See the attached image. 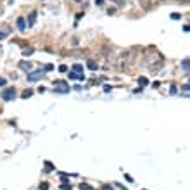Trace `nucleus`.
<instances>
[{"label": "nucleus", "mask_w": 190, "mask_h": 190, "mask_svg": "<svg viewBox=\"0 0 190 190\" xmlns=\"http://www.w3.org/2000/svg\"><path fill=\"white\" fill-rule=\"evenodd\" d=\"M54 92L64 95V93L69 92V85L66 83V81H54Z\"/></svg>", "instance_id": "nucleus-1"}, {"label": "nucleus", "mask_w": 190, "mask_h": 190, "mask_svg": "<svg viewBox=\"0 0 190 190\" xmlns=\"http://www.w3.org/2000/svg\"><path fill=\"white\" fill-rule=\"evenodd\" d=\"M14 97H16V88H5V90L2 92V99H4L5 102L12 100Z\"/></svg>", "instance_id": "nucleus-2"}, {"label": "nucleus", "mask_w": 190, "mask_h": 190, "mask_svg": "<svg viewBox=\"0 0 190 190\" xmlns=\"http://www.w3.org/2000/svg\"><path fill=\"white\" fill-rule=\"evenodd\" d=\"M43 76V71L40 69V71H35V73H30L28 74V81H38V79Z\"/></svg>", "instance_id": "nucleus-3"}, {"label": "nucleus", "mask_w": 190, "mask_h": 190, "mask_svg": "<svg viewBox=\"0 0 190 190\" xmlns=\"http://www.w3.org/2000/svg\"><path fill=\"white\" fill-rule=\"evenodd\" d=\"M17 30H19V31H24V30H26V21H24V17H17Z\"/></svg>", "instance_id": "nucleus-4"}, {"label": "nucleus", "mask_w": 190, "mask_h": 190, "mask_svg": "<svg viewBox=\"0 0 190 190\" xmlns=\"http://www.w3.org/2000/svg\"><path fill=\"white\" fill-rule=\"evenodd\" d=\"M19 68L23 69V71H28V73H30V71H31V64L26 62V61H21V62H19Z\"/></svg>", "instance_id": "nucleus-5"}, {"label": "nucleus", "mask_w": 190, "mask_h": 190, "mask_svg": "<svg viewBox=\"0 0 190 190\" xmlns=\"http://www.w3.org/2000/svg\"><path fill=\"white\" fill-rule=\"evenodd\" d=\"M86 68H88L90 71H95V69L99 68V66H97V62H95L93 59H88V61H86Z\"/></svg>", "instance_id": "nucleus-6"}, {"label": "nucleus", "mask_w": 190, "mask_h": 190, "mask_svg": "<svg viewBox=\"0 0 190 190\" xmlns=\"http://www.w3.org/2000/svg\"><path fill=\"white\" fill-rule=\"evenodd\" d=\"M73 73H74V74H83V66L81 64H74L73 66Z\"/></svg>", "instance_id": "nucleus-7"}, {"label": "nucleus", "mask_w": 190, "mask_h": 190, "mask_svg": "<svg viewBox=\"0 0 190 190\" xmlns=\"http://www.w3.org/2000/svg\"><path fill=\"white\" fill-rule=\"evenodd\" d=\"M35 21H36V11H33V12L30 14V17H28V24L33 26V24H35Z\"/></svg>", "instance_id": "nucleus-8"}, {"label": "nucleus", "mask_w": 190, "mask_h": 190, "mask_svg": "<svg viewBox=\"0 0 190 190\" xmlns=\"http://www.w3.org/2000/svg\"><path fill=\"white\" fill-rule=\"evenodd\" d=\"M181 68H183V69H190V59H183V61H181Z\"/></svg>", "instance_id": "nucleus-9"}, {"label": "nucleus", "mask_w": 190, "mask_h": 190, "mask_svg": "<svg viewBox=\"0 0 190 190\" xmlns=\"http://www.w3.org/2000/svg\"><path fill=\"white\" fill-rule=\"evenodd\" d=\"M31 95H33V90H24V92H23V95H21V97H23V99H30Z\"/></svg>", "instance_id": "nucleus-10"}, {"label": "nucleus", "mask_w": 190, "mask_h": 190, "mask_svg": "<svg viewBox=\"0 0 190 190\" xmlns=\"http://www.w3.org/2000/svg\"><path fill=\"white\" fill-rule=\"evenodd\" d=\"M138 83H140L142 86H145V85H147V83H149V79H147V78H145V76H140V78H138Z\"/></svg>", "instance_id": "nucleus-11"}, {"label": "nucleus", "mask_w": 190, "mask_h": 190, "mask_svg": "<svg viewBox=\"0 0 190 190\" xmlns=\"http://www.w3.org/2000/svg\"><path fill=\"white\" fill-rule=\"evenodd\" d=\"M79 190H92V187L88 183H79Z\"/></svg>", "instance_id": "nucleus-12"}, {"label": "nucleus", "mask_w": 190, "mask_h": 190, "mask_svg": "<svg viewBox=\"0 0 190 190\" xmlns=\"http://www.w3.org/2000/svg\"><path fill=\"white\" fill-rule=\"evenodd\" d=\"M31 54H33V48H26V50H23V55H24V57L31 55Z\"/></svg>", "instance_id": "nucleus-13"}, {"label": "nucleus", "mask_w": 190, "mask_h": 190, "mask_svg": "<svg viewBox=\"0 0 190 190\" xmlns=\"http://www.w3.org/2000/svg\"><path fill=\"white\" fill-rule=\"evenodd\" d=\"M52 169H54V166H52V164H50L48 161H47V163H45V171L48 173V171H52Z\"/></svg>", "instance_id": "nucleus-14"}, {"label": "nucleus", "mask_w": 190, "mask_h": 190, "mask_svg": "<svg viewBox=\"0 0 190 190\" xmlns=\"http://www.w3.org/2000/svg\"><path fill=\"white\" fill-rule=\"evenodd\" d=\"M9 31H11V30H9V28H7V30H5V31H2V33H0V40H4V38H5V35H7V33H9Z\"/></svg>", "instance_id": "nucleus-15"}, {"label": "nucleus", "mask_w": 190, "mask_h": 190, "mask_svg": "<svg viewBox=\"0 0 190 190\" xmlns=\"http://www.w3.org/2000/svg\"><path fill=\"white\" fill-rule=\"evenodd\" d=\"M112 2H114L116 5H119V7H121V5H125V0H112Z\"/></svg>", "instance_id": "nucleus-16"}, {"label": "nucleus", "mask_w": 190, "mask_h": 190, "mask_svg": "<svg viewBox=\"0 0 190 190\" xmlns=\"http://www.w3.org/2000/svg\"><path fill=\"white\" fill-rule=\"evenodd\" d=\"M95 5H97V7H102V5H104V0H95Z\"/></svg>", "instance_id": "nucleus-17"}, {"label": "nucleus", "mask_w": 190, "mask_h": 190, "mask_svg": "<svg viewBox=\"0 0 190 190\" xmlns=\"http://www.w3.org/2000/svg\"><path fill=\"white\" fill-rule=\"evenodd\" d=\"M61 188H62V190H71V185H68V183H64V185H61Z\"/></svg>", "instance_id": "nucleus-18"}, {"label": "nucleus", "mask_w": 190, "mask_h": 190, "mask_svg": "<svg viewBox=\"0 0 190 190\" xmlns=\"http://www.w3.org/2000/svg\"><path fill=\"white\" fill-rule=\"evenodd\" d=\"M181 16H180V14H176V12H174V14H171V19H174V21H176V19H180Z\"/></svg>", "instance_id": "nucleus-19"}, {"label": "nucleus", "mask_w": 190, "mask_h": 190, "mask_svg": "<svg viewBox=\"0 0 190 190\" xmlns=\"http://www.w3.org/2000/svg\"><path fill=\"white\" fill-rule=\"evenodd\" d=\"M59 71L61 73H66V71H68V66H59Z\"/></svg>", "instance_id": "nucleus-20"}, {"label": "nucleus", "mask_w": 190, "mask_h": 190, "mask_svg": "<svg viewBox=\"0 0 190 190\" xmlns=\"http://www.w3.org/2000/svg\"><path fill=\"white\" fill-rule=\"evenodd\" d=\"M169 92H171V95H174V93H176V86H174V85H171V88H169Z\"/></svg>", "instance_id": "nucleus-21"}, {"label": "nucleus", "mask_w": 190, "mask_h": 190, "mask_svg": "<svg viewBox=\"0 0 190 190\" xmlns=\"http://www.w3.org/2000/svg\"><path fill=\"white\" fill-rule=\"evenodd\" d=\"M52 69H54L52 64H47V66H45V71H52Z\"/></svg>", "instance_id": "nucleus-22"}, {"label": "nucleus", "mask_w": 190, "mask_h": 190, "mask_svg": "<svg viewBox=\"0 0 190 190\" xmlns=\"http://www.w3.org/2000/svg\"><path fill=\"white\" fill-rule=\"evenodd\" d=\"M40 188H42V190H47V188H48V183H42Z\"/></svg>", "instance_id": "nucleus-23"}, {"label": "nucleus", "mask_w": 190, "mask_h": 190, "mask_svg": "<svg viewBox=\"0 0 190 190\" xmlns=\"http://www.w3.org/2000/svg\"><path fill=\"white\" fill-rule=\"evenodd\" d=\"M5 83H7L5 78H0V86H5Z\"/></svg>", "instance_id": "nucleus-24"}, {"label": "nucleus", "mask_w": 190, "mask_h": 190, "mask_svg": "<svg viewBox=\"0 0 190 190\" xmlns=\"http://www.w3.org/2000/svg\"><path fill=\"white\" fill-rule=\"evenodd\" d=\"M102 190H112V187H111V185H104V187H102Z\"/></svg>", "instance_id": "nucleus-25"}, {"label": "nucleus", "mask_w": 190, "mask_h": 190, "mask_svg": "<svg viewBox=\"0 0 190 190\" xmlns=\"http://www.w3.org/2000/svg\"><path fill=\"white\" fill-rule=\"evenodd\" d=\"M125 178H126V180L130 181V183H131V181H133V178H131V176H130V174H125Z\"/></svg>", "instance_id": "nucleus-26"}, {"label": "nucleus", "mask_w": 190, "mask_h": 190, "mask_svg": "<svg viewBox=\"0 0 190 190\" xmlns=\"http://www.w3.org/2000/svg\"><path fill=\"white\" fill-rule=\"evenodd\" d=\"M183 90H185V92H190V85H185V86H183Z\"/></svg>", "instance_id": "nucleus-27"}, {"label": "nucleus", "mask_w": 190, "mask_h": 190, "mask_svg": "<svg viewBox=\"0 0 190 190\" xmlns=\"http://www.w3.org/2000/svg\"><path fill=\"white\" fill-rule=\"evenodd\" d=\"M183 30H185V31H190V24H187V26L183 28Z\"/></svg>", "instance_id": "nucleus-28"}, {"label": "nucleus", "mask_w": 190, "mask_h": 190, "mask_svg": "<svg viewBox=\"0 0 190 190\" xmlns=\"http://www.w3.org/2000/svg\"><path fill=\"white\" fill-rule=\"evenodd\" d=\"M76 2H81V0H76Z\"/></svg>", "instance_id": "nucleus-29"}]
</instances>
